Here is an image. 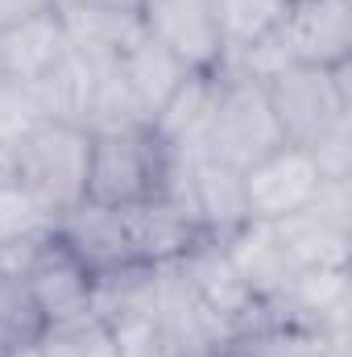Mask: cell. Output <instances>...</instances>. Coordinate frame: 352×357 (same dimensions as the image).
Wrapping results in <instances>:
<instances>
[{
	"label": "cell",
	"instance_id": "12",
	"mask_svg": "<svg viewBox=\"0 0 352 357\" xmlns=\"http://www.w3.org/2000/svg\"><path fill=\"white\" fill-rule=\"evenodd\" d=\"M344 345H349V337H332L319 324L269 316V320H257V324L237 328L224 341H216L211 357H332Z\"/></svg>",
	"mask_w": 352,
	"mask_h": 357
},
{
	"label": "cell",
	"instance_id": "18",
	"mask_svg": "<svg viewBox=\"0 0 352 357\" xmlns=\"http://www.w3.org/2000/svg\"><path fill=\"white\" fill-rule=\"evenodd\" d=\"M99 324L108 328V341H112L116 357H178L182 354L178 333L170 328V320L158 307V270H154V291L141 303H129V307L104 316Z\"/></svg>",
	"mask_w": 352,
	"mask_h": 357
},
{
	"label": "cell",
	"instance_id": "26",
	"mask_svg": "<svg viewBox=\"0 0 352 357\" xmlns=\"http://www.w3.org/2000/svg\"><path fill=\"white\" fill-rule=\"evenodd\" d=\"M8 354H13V345H8V341L0 337V357H8Z\"/></svg>",
	"mask_w": 352,
	"mask_h": 357
},
{
	"label": "cell",
	"instance_id": "14",
	"mask_svg": "<svg viewBox=\"0 0 352 357\" xmlns=\"http://www.w3.org/2000/svg\"><path fill=\"white\" fill-rule=\"evenodd\" d=\"M67 42L75 54L91 63H116L145 38L141 13H120V8H79V4H58Z\"/></svg>",
	"mask_w": 352,
	"mask_h": 357
},
{
	"label": "cell",
	"instance_id": "3",
	"mask_svg": "<svg viewBox=\"0 0 352 357\" xmlns=\"http://www.w3.org/2000/svg\"><path fill=\"white\" fill-rule=\"evenodd\" d=\"M349 67H303V63H282L273 67L265 79V100L273 108V121L282 129V137L290 146H315L328 129H336L340 121H352V84Z\"/></svg>",
	"mask_w": 352,
	"mask_h": 357
},
{
	"label": "cell",
	"instance_id": "10",
	"mask_svg": "<svg viewBox=\"0 0 352 357\" xmlns=\"http://www.w3.org/2000/svg\"><path fill=\"white\" fill-rule=\"evenodd\" d=\"M125 225H129V241H133V258L141 266H175L191 250H199L203 241H211V233L203 229V220L195 216V208L178 195L175 187L150 204L125 208Z\"/></svg>",
	"mask_w": 352,
	"mask_h": 357
},
{
	"label": "cell",
	"instance_id": "27",
	"mask_svg": "<svg viewBox=\"0 0 352 357\" xmlns=\"http://www.w3.org/2000/svg\"><path fill=\"white\" fill-rule=\"evenodd\" d=\"M4 171H8V154H0V175H4Z\"/></svg>",
	"mask_w": 352,
	"mask_h": 357
},
{
	"label": "cell",
	"instance_id": "6",
	"mask_svg": "<svg viewBox=\"0 0 352 357\" xmlns=\"http://www.w3.org/2000/svg\"><path fill=\"white\" fill-rule=\"evenodd\" d=\"M273 233L298 270L311 266H349L352 241V199L349 178H328L319 199L273 220Z\"/></svg>",
	"mask_w": 352,
	"mask_h": 357
},
{
	"label": "cell",
	"instance_id": "19",
	"mask_svg": "<svg viewBox=\"0 0 352 357\" xmlns=\"http://www.w3.org/2000/svg\"><path fill=\"white\" fill-rule=\"evenodd\" d=\"M116 67H120V75H125L129 91L137 96V104H141L145 121H154V116L162 112V104L175 96L178 84H182L186 75H195V71H186V67L178 63L170 50H162L150 33H145L129 54H120V59H116Z\"/></svg>",
	"mask_w": 352,
	"mask_h": 357
},
{
	"label": "cell",
	"instance_id": "28",
	"mask_svg": "<svg viewBox=\"0 0 352 357\" xmlns=\"http://www.w3.org/2000/svg\"><path fill=\"white\" fill-rule=\"evenodd\" d=\"M286 4H290V0H286Z\"/></svg>",
	"mask_w": 352,
	"mask_h": 357
},
{
	"label": "cell",
	"instance_id": "20",
	"mask_svg": "<svg viewBox=\"0 0 352 357\" xmlns=\"http://www.w3.org/2000/svg\"><path fill=\"white\" fill-rule=\"evenodd\" d=\"M211 4H216V21H220L228 59L273 38L282 8H286V0H211Z\"/></svg>",
	"mask_w": 352,
	"mask_h": 357
},
{
	"label": "cell",
	"instance_id": "8",
	"mask_svg": "<svg viewBox=\"0 0 352 357\" xmlns=\"http://www.w3.org/2000/svg\"><path fill=\"white\" fill-rule=\"evenodd\" d=\"M273 46L286 63L349 67L352 63V0H290L273 29Z\"/></svg>",
	"mask_w": 352,
	"mask_h": 357
},
{
	"label": "cell",
	"instance_id": "24",
	"mask_svg": "<svg viewBox=\"0 0 352 357\" xmlns=\"http://www.w3.org/2000/svg\"><path fill=\"white\" fill-rule=\"evenodd\" d=\"M54 8H58V0H0V33L13 25H25L33 17H46Z\"/></svg>",
	"mask_w": 352,
	"mask_h": 357
},
{
	"label": "cell",
	"instance_id": "7",
	"mask_svg": "<svg viewBox=\"0 0 352 357\" xmlns=\"http://www.w3.org/2000/svg\"><path fill=\"white\" fill-rule=\"evenodd\" d=\"M323 183H328V175H323L319 158L307 146H290L286 142V146L269 150L265 158H257L253 167L241 171L245 212H249V220L273 225V220L315 204Z\"/></svg>",
	"mask_w": 352,
	"mask_h": 357
},
{
	"label": "cell",
	"instance_id": "15",
	"mask_svg": "<svg viewBox=\"0 0 352 357\" xmlns=\"http://www.w3.org/2000/svg\"><path fill=\"white\" fill-rule=\"evenodd\" d=\"M216 91H220V71H195L178 84V91L162 104V112L150 121L175 154L203 150L207 121H211V108H216Z\"/></svg>",
	"mask_w": 352,
	"mask_h": 357
},
{
	"label": "cell",
	"instance_id": "11",
	"mask_svg": "<svg viewBox=\"0 0 352 357\" xmlns=\"http://www.w3.org/2000/svg\"><path fill=\"white\" fill-rule=\"evenodd\" d=\"M54 233L83 258L91 274H112V270L141 266L133 258V241H129V225L120 208H104L83 199L79 208H71L67 216H58Z\"/></svg>",
	"mask_w": 352,
	"mask_h": 357
},
{
	"label": "cell",
	"instance_id": "21",
	"mask_svg": "<svg viewBox=\"0 0 352 357\" xmlns=\"http://www.w3.org/2000/svg\"><path fill=\"white\" fill-rule=\"evenodd\" d=\"M54 233V216L17 183V178L0 175V250L4 245H25V241H38Z\"/></svg>",
	"mask_w": 352,
	"mask_h": 357
},
{
	"label": "cell",
	"instance_id": "25",
	"mask_svg": "<svg viewBox=\"0 0 352 357\" xmlns=\"http://www.w3.org/2000/svg\"><path fill=\"white\" fill-rule=\"evenodd\" d=\"M58 4H79V8H120V13H141L145 0H58Z\"/></svg>",
	"mask_w": 352,
	"mask_h": 357
},
{
	"label": "cell",
	"instance_id": "2",
	"mask_svg": "<svg viewBox=\"0 0 352 357\" xmlns=\"http://www.w3.org/2000/svg\"><path fill=\"white\" fill-rule=\"evenodd\" d=\"M88 162L91 133L67 121H38L8 150V175L54 216V225L88 199Z\"/></svg>",
	"mask_w": 352,
	"mask_h": 357
},
{
	"label": "cell",
	"instance_id": "4",
	"mask_svg": "<svg viewBox=\"0 0 352 357\" xmlns=\"http://www.w3.org/2000/svg\"><path fill=\"white\" fill-rule=\"evenodd\" d=\"M286 146L273 108L265 100V88L237 71V67H220V91H216V108L207 121V137H203V154L220 158L232 171L253 167L257 158H265L269 150Z\"/></svg>",
	"mask_w": 352,
	"mask_h": 357
},
{
	"label": "cell",
	"instance_id": "17",
	"mask_svg": "<svg viewBox=\"0 0 352 357\" xmlns=\"http://www.w3.org/2000/svg\"><path fill=\"white\" fill-rule=\"evenodd\" d=\"M99 67H104V63H91V59H83V54L67 50L46 75L29 79L25 88H29V96H33V104H38V116H42V121L83 125Z\"/></svg>",
	"mask_w": 352,
	"mask_h": 357
},
{
	"label": "cell",
	"instance_id": "16",
	"mask_svg": "<svg viewBox=\"0 0 352 357\" xmlns=\"http://www.w3.org/2000/svg\"><path fill=\"white\" fill-rule=\"evenodd\" d=\"M67 50H71V42H67L63 17L54 8L46 17H33V21L13 25V29L0 33V75L29 84V79L46 75Z\"/></svg>",
	"mask_w": 352,
	"mask_h": 357
},
{
	"label": "cell",
	"instance_id": "9",
	"mask_svg": "<svg viewBox=\"0 0 352 357\" xmlns=\"http://www.w3.org/2000/svg\"><path fill=\"white\" fill-rule=\"evenodd\" d=\"M141 21L145 33L186 71H220L228 59L211 0H145Z\"/></svg>",
	"mask_w": 352,
	"mask_h": 357
},
{
	"label": "cell",
	"instance_id": "5",
	"mask_svg": "<svg viewBox=\"0 0 352 357\" xmlns=\"http://www.w3.org/2000/svg\"><path fill=\"white\" fill-rule=\"evenodd\" d=\"M21 278L46 328H79L91 320L95 274L58 233H46L42 241L29 245L21 262Z\"/></svg>",
	"mask_w": 352,
	"mask_h": 357
},
{
	"label": "cell",
	"instance_id": "13",
	"mask_svg": "<svg viewBox=\"0 0 352 357\" xmlns=\"http://www.w3.org/2000/svg\"><path fill=\"white\" fill-rule=\"evenodd\" d=\"M220 245H224L228 262L237 266V274L245 278V287L257 299H265V303H273L290 287V278L298 274V266L290 262V254L282 250L273 225H265V220H245L241 229L220 237Z\"/></svg>",
	"mask_w": 352,
	"mask_h": 357
},
{
	"label": "cell",
	"instance_id": "23",
	"mask_svg": "<svg viewBox=\"0 0 352 357\" xmlns=\"http://www.w3.org/2000/svg\"><path fill=\"white\" fill-rule=\"evenodd\" d=\"M79 337H83V324L79 328H42L38 337L13 345L8 357H79Z\"/></svg>",
	"mask_w": 352,
	"mask_h": 357
},
{
	"label": "cell",
	"instance_id": "22",
	"mask_svg": "<svg viewBox=\"0 0 352 357\" xmlns=\"http://www.w3.org/2000/svg\"><path fill=\"white\" fill-rule=\"evenodd\" d=\"M38 104L21 79L0 75V154H8L33 125H38Z\"/></svg>",
	"mask_w": 352,
	"mask_h": 357
},
{
	"label": "cell",
	"instance_id": "1",
	"mask_svg": "<svg viewBox=\"0 0 352 357\" xmlns=\"http://www.w3.org/2000/svg\"><path fill=\"white\" fill-rule=\"evenodd\" d=\"M178 154L154 125H125L91 133L88 199L104 208H137L170 191Z\"/></svg>",
	"mask_w": 352,
	"mask_h": 357
}]
</instances>
